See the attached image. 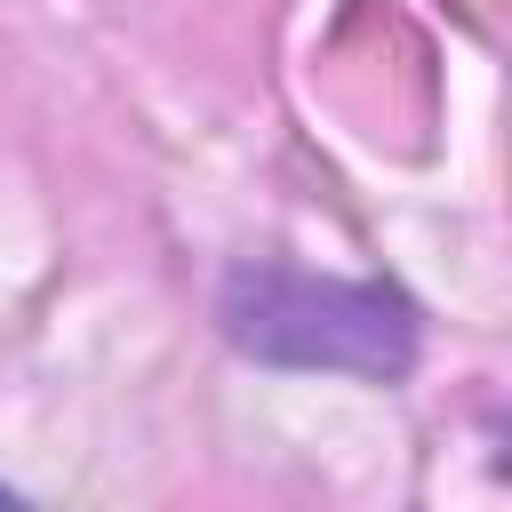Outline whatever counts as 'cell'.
Listing matches in <instances>:
<instances>
[{
    "mask_svg": "<svg viewBox=\"0 0 512 512\" xmlns=\"http://www.w3.org/2000/svg\"><path fill=\"white\" fill-rule=\"evenodd\" d=\"M224 336L272 368H336L392 384L416 360V312L384 280H312L288 264H240L216 296Z\"/></svg>",
    "mask_w": 512,
    "mask_h": 512,
    "instance_id": "obj_1",
    "label": "cell"
},
{
    "mask_svg": "<svg viewBox=\"0 0 512 512\" xmlns=\"http://www.w3.org/2000/svg\"><path fill=\"white\" fill-rule=\"evenodd\" d=\"M0 504H24V496H16V488H8V480H0Z\"/></svg>",
    "mask_w": 512,
    "mask_h": 512,
    "instance_id": "obj_2",
    "label": "cell"
}]
</instances>
